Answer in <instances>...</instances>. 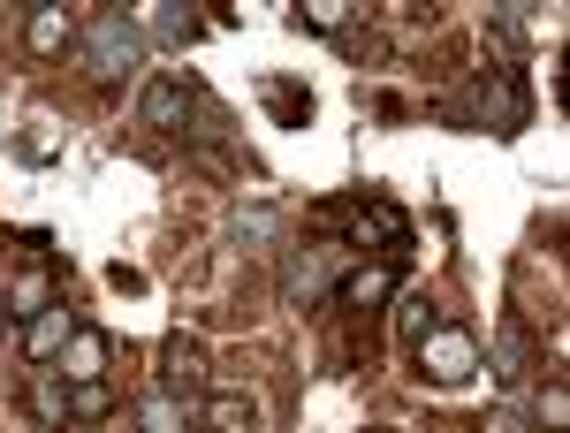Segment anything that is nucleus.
I'll use <instances>...</instances> for the list:
<instances>
[{"instance_id": "13", "label": "nucleus", "mask_w": 570, "mask_h": 433, "mask_svg": "<svg viewBox=\"0 0 570 433\" xmlns=\"http://www.w3.org/2000/svg\"><path fill=\"white\" fill-rule=\"evenodd\" d=\"M395 274H403V266H389V259H373V266H351V274L335 282V297L351 304V312H381V304L395 297Z\"/></svg>"}, {"instance_id": "17", "label": "nucleus", "mask_w": 570, "mask_h": 433, "mask_svg": "<svg viewBox=\"0 0 570 433\" xmlns=\"http://www.w3.org/2000/svg\"><path fill=\"white\" fill-rule=\"evenodd\" d=\"M266 107H274V122H282V130H297V122L312 115V91H297V85H266Z\"/></svg>"}, {"instance_id": "14", "label": "nucleus", "mask_w": 570, "mask_h": 433, "mask_svg": "<svg viewBox=\"0 0 570 433\" xmlns=\"http://www.w3.org/2000/svg\"><path fill=\"white\" fill-rule=\"evenodd\" d=\"M23 403H31V419H39L46 433H61V419H69V381L46 365L39 381H31V395H23Z\"/></svg>"}, {"instance_id": "22", "label": "nucleus", "mask_w": 570, "mask_h": 433, "mask_svg": "<svg viewBox=\"0 0 570 433\" xmlns=\"http://www.w3.org/2000/svg\"><path fill=\"white\" fill-rule=\"evenodd\" d=\"M236 228H244V236H274V214H266V206H252V214L236 220Z\"/></svg>"}, {"instance_id": "11", "label": "nucleus", "mask_w": 570, "mask_h": 433, "mask_svg": "<svg viewBox=\"0 0 570 433\" xmlns=\"http://www.w3.org/2000/svg\"><path fill=\"white\" fill-rule=\"evenodd\" d=\"M532 373H540L532 327H525V319H502V335H494V381H502V388H525Z\"/></svg>"}, {"instance_id": "8", "label": "nucleus", "mask_w": 570, "mask_h": 433, "mask_svg": "<svg viewBox=\"0 0 570 433\" xmlns=\"http://www.w3.org/2000/svg\"><path fill=\"white\" fill-rule=\"evenodd\" d=\"M77 327H85V319L53 297L46 312H31V319H23V357H31V365H53V357H61V343H69Z\"/></svg>"}, {"instance_id": "12", "label": "nucleus", "mask_w": 570, "mask_h": 433, "mask_svg": "<svg viewBox=\"0 0 570 433\" xmlns=\"http://www.w3.org/2000/svg\"><path fill=\"white\" fill-rule=\"evenodd\" d=\"M23 46H31L39 61L69 53V46H77V16H69V8H53V0H39V8L23 16Z\"/></svg>"}, {"instance_id": "18", "label": "nucleus", "mask_w": 570, "mask_h": 433, "mask_svg": "<svg viewBox=\"0 0 570 433\" xmlns=\"http://www.w3.org/2000/svg\"><path fill=\"white\" fill-rule=\"evenodd\" d=\"M137 426L145 433H183V403L176 395H145V403H137Z\"/></svg>"}, {"instance_id": "16", "label": "nucleus", "mask_w": 570, "mask_h": 433, "mask_svg": "<svg viewBox=\"0 0 570 433\" xmlns=\"http://www.w3.org/2000/svg\"><path fill=\"white\" fill-rule=\"evenodd\" d=\"M395 327H403V343L419 350V343L441 327V304H434V297H403V304H395Z\"/></svg>"}, {"instance_id": "3", "label": "nucleus", "mask_w": 570, "mask_h": 433, "mask_svg": "<svg viewBox=\"0 0 570 433\" xmlns=\"http://www.w3.org/2000/svg\"><path fill=\"white\" fill-rule=\"evenodd\" d=\"M411 357H419V373H426L434 388H464V381L480 373V335H472V327H456V319H441Z\"/></svg>"}, {"instance_id": "2", "label": "nucleus", "mask_w": 570, "mask_h": 433, "mask_svg": "<svg viewBox=\"0 0 570 433\" xmlns=\"http://www.w3.org/2000/svg\"><path fill=\"white\" fill-rule=\"evenodd\" d=\"M480 122L494 137H518L532 122V85L518 61H494V69H480Z\"/></svg>"}, {"instance_id": "20", "label": "nucleus", "mask_w": 570, "mask_h": 433, "mask_svg": "<svg viewBox=\"0 0 570 433\" xmlns=\"http://www.w3.org/2000/svg\"><path fill=\"white\" fill-rule=\"evenodd\" d=\"M351 16H357L351 0H312V8H305L312 31H351Z\"/></svg>"}, {"instance_id": "23", "label": "nucleus", "mask_w": 570, "mask_h": 433, "mask_svg": "<svg viewBox=\"0 0 570 433\" xmlns=\"http://www.w3.org/2000/svg\"><path fill=\"white\" fill-rule=\"evenodd\" d=\"M480 433H525V419H518V411H494V419H487Z\"/></svg>"}, {"instance_id": "10", "label": "nucleus", "mask_w": 570, "mask_h": 433, "mask_svg": "<svg viewBox=\"0 0 570 433\" xmlns=\"http://www.w3.org/2000/svg\"><path fill=\"white\" fill-rule=\"evenodd\" d=\"M198 433H259V403L244 388H206L198 395Z\"/></svg>"}, {"instance_id": "15", "label": "nucleus", "mask_w": 570, "mask_h": 433, "mask_svg": "<svg viewBox=\"0 0 570 433\" xmlns=\"http://www.w3.org/2000/svg\"><path fill=\"white\" fill-rule=\"evenodd\" d=\"M69 419H77V426L115 419V388H107V381H77V388H69Z\"/></svg>"}, {"instance_id": "9", "label": "nucleus", "mask_w": 570, "mask_h": 433, "mask_svg": "<svg viewBox=\"0 0 570 433\" xmlns=\"http://www.w3.org/2000/svg\"><path fill=\"white\" fill-rule=\"evenodd\" d=\"M107 357H115V335H107V327H77V335L61 343V357H53V373L77 388V381H99V373H107Z\"/></svg>"}, {"instance_id": "1", "label": "nucleus", "mask_w": 570, "mask_h": 433, "mask_svg": "<svg viewBox=\"0 0 570 433\" xmlns=\"http://www.w3.org/2000/svg\"><path fill=\"white\" fill-rule=\"evenodd\" d=\"M312 220H320V228H343L351 252H381L389 266L411 259V214H403L395 198H381V190H373V198H335V206H320Z\"/></svg>"}, {"instance_id": "6", "label": "nucleus", "mask_w": 570, "mask_h": 433, "mask_svg": "<svg viewBox=\"0 0 570 433\" xmlns=\"http://www.w3.org/2000/svg\"><path fill=\"white\" fill-rule=\"evenodd\" d=\"M190 99H198V77H190V69H160V77L145 85V122H153V130H168V137H183Z\"/></svg>"}, {"instance_id": "4", "label": "nucleus", "mask_w": 570, "mask_h": 433, "mask_svg": "<svg viewBox=\"0 0 570 433\" xmlns=\"http://www.w3.org/2000/svg\"><path fill=\"white\" fill-rule=\"evenodd\" d=\"M335 259H343L335 244H305V252H289V259H282V304H289V312H312V304L343 282V266H335Z\"/></svg>"}, {"instance_id": "21", "label": "nucleus", "mask_w": 570, "mask_h": 433, "mask_svg": "<svg viewBox=\"0 0 570 433\" xmlns=\"http://www.w3.org/2000/svg\"><path fill=\"white\" fill-rule=\"evenodd\" d=\"M53 304V289H46V274H31V282H16V312H46Z\"/></svg>"}, {"instance_id": "19", "label": "nucleus", "mask_w": 570, "mask_h": 433, "mask_svg": "<svg viewBox=\"0 0 570 433\" xmlns=\"http://www.w3.org/2000/svg\"><path fill=\"white\" fill-rule=\"evenodd\" d=\"M570 426V395H563V373H548V388H540V433H563Z\"/></svg>"}, {"instance_id": "24", "label": "nucleus", "mask_w": 570, "mask_h": 433, "mask_svg": "<svg viewBox=\"0 0 570 433\" xmlns=\"http://www.w3.org/2000/svg\"><path fill=\"white\" fill-rule=\"evenodd\" d=\"M0 343H8V304H0Z\"/></svg>"}, {"instance_id": "7", "label": "nucleus", "mask_w": 570, "mask_h": 433, "mask_svg": "<svg viewBox=\"0 0 570 433\" xmlns=\"http://www.w3.org/2000/svg\"><path fill=\"white\" fill-rule=\"evenodd\" d=\"M137 53H145V31L122 23V16H99L91 23V61H99V77H130Z\"/></svg>"}, {"instance_id": "5", "label": "nucleus", "mask_w": 570, "mask_h": 433, "mask_svg": "<svg viewBox=\"0 0 570 433\" xmlns=\"http://www.w3.org/2000/svg\"><path fill=\"white\" fill-rule=\"evenodd\" d=\"M160 395H176V403L206 395V343L198 335H168L160 343Z\"/></svg>"}]
</instances>
